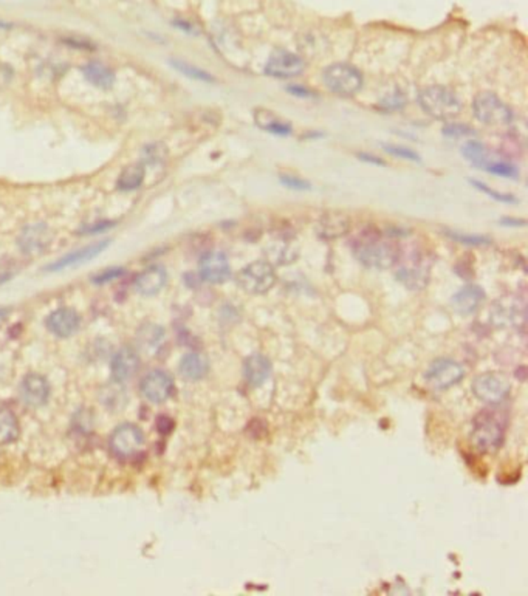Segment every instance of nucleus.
I'll use <instances>...</instances> for the list:
<instances>
[{"label": "nucleus", "instance_id": "f257e3e1", "mask_svg": "<svg viewBox=\"0 0 528 596\" xmlns=\"http://www.w3.org/2000/svg\"><path fill=\"white\" fill-rule=\"evenodd\" d=\"M353 254L364 267L386 270L399 259V251L394 242L384 239L380 234L367 233L356 239Z\"/></svg>", "mask_w": 528, "mask_h": 596}, {"label": "nucleus", "instance_id": "f03ea898", "mask_svg": "<svg viewBox=\"0 0 528 596\" xmlns=\"http://www.w3.org/2000/svg\"><path fill=\"white\" fill-rule=\"evenodd\" d=\"M418 104L423 112L435 119H451L462 112V101L443 85H430L418 93Z\"/></svg>", "mask_w": 528, "mask_h": 596}, {"label": "nucleus", "instance_id": "7ed1b4c3", "mask_svg": "<svg viewBox=\"0 0 528 596\" xmlns=\"http://www.w3.org/2000/svg\"><path fill=\"white\" fill-rule=\"evenodd\" d=\"M473 442L483 452L496 451L504 443V425L493 411H482L473 423Z\"/></svg>", "mask_w": 528, "mask_h": 596}, {"label": "nucleus", "instance_id": "20e7f679", "mask_svg": "<svg viewBox=\"0 0 528 596\" xmlns=\"http://www.w3.org/2000/svg\"><path fill=\"white\" fill-rule=\"evenodd\" d=\"M237 285L249 294H263L273 289L276 272L273 265L267 261H256L237 272Z\"/></svg>", "mask_w": 528, "mask_h": 596}, {"label": "nucleus", "instance_id": "39448f33", "mask_svg": "<svg viewBox=\"0 0 528 596\" xmlns=\"http://www.w3.org/2000/svg\"><path fill=\"white\" fill-rule=\"evenodd\" d=\"M473 113L476 119L487 126H505L513 119L510 107L491 92H482L474 98Z\"/></svg>", "mask_w": 528, "mask_h": 596}, {"label": "nucleus", "instance_id": "423d86ee", "mask_svg": "<svg viewBox=\"0 0 528 596\" xmlns=\"http://www.w3.org/2000/svg\"><path fill=\"white\" fill-rule=\"evenodd\" d=\"M323 78L325 87L339 96H352L362 85V75L349 64H333L324 70Z\"/></svg>", "mask_w": 528, "mask_h": 596}, {"label": "nucleus", "instance_id": "0eeeda50", "mask_svg": "<svg viewBox=\"0 0 528 596\" xmlns=\"http://www.w3.org/2000/svg\"><path fill=\"white\" fill-rule=\"evenodd\" d=\"M109 444L117 457L132 458L138 456L141 449L145 448V434L132 423H124L113 430Z\"/></svg>", "mask_w": 528, "mask_h": 596}, {"label": "nucleus", "instance_id": "6e6552de", "mask_svg": "<svg viewBox=\"0 0 528 596\" xmlns=\"http://www.w3.org/2000/svg\"><path fill=\"white\" fill-rule=\"evenodd\" d=\"M463 377H465V369L457 361L449 360V358L435 360L425 373L426 383L437 391L449 389L460 383Z\"/></svg>", "mask_w": 528, "mask_h": 596}, {"label": "nucleus", "instance_id": "1a4fd4ad", "mask_svg": "<svg viewBox=\"0 0 528 596\" xmlns=\"http://www.w3.org/2000/svg\"><path fill=\"white\" fill-rule=\"evenodd\" d=\"M473 392L485 403L497 405L510 393V383L501 373H482L473 381Z\"/></svg>", "mask_w": 528, "mask_h": 596}, {"label": "nucleus", "instance_id": "9d476101", "mask_svg": "<svg viewBox=\"0 0 528 596\" xmlns=\"http://www.w3.org/2000/svg\"><path fill=\"white\" fill-rule=\"evenodd\" d=\"M431 263L422 254H412L408 261L399 265L397 279L409 290H422L430 282Z\"/></svg>", "mask_w": 528, "mask_h": 596}, {"label": "nucleus", "instance_id": "9b49d317", "mask_svg": "<svg viewBox=\"0 0 528 596\" xmlns=\"http://www.w3.org/2000/svg\"><path fill=\"white\" fill-rule=\"evenodd\" d=\"M305 68V62L302 57L287 52V50H277L270 56L265 66V73L276 79H288L301 75Z\"/></svg>", "mask_w": 528, "mask_h": 596}, {"label": "nucleus", "instance_id": "f8f14e48", "mask_svg": "<svg viewBox=\"0 0 528 596\" xmlns=\"http://www.w3.org/2000/svg\"><path fill=\"white\" fill-rule=\"evenodd\" d=\"M140 392L151 403H165L174 392V381L166 372L152 370L141 379Z\"/></svg>", "mask_w": 528, "mask_h": 596}, {"label": "nucleus", "instance_id": "ddd939ff", "mask_svg": "<svg viewBox=\"0 0 528 596\" xmlns=\"http://www.w3.org/2000/svg\"><path fill=\"white\" fill-rule=\"evenodd\" d=\"M53 242V233L45 224L27 225L17 237V245L22 253L36 256L42 254Z\"/></svg>", "mask_w": 528, "mask_h": 596}, {"label": "nucleus", "instance_id": "4468645a", "mask_svg": "<svg viewBox=\"0 0 528 596\" xmlns=\"http://www.w3.org/2000/svg\"><path fill=\"white\" fill-rule=\"evenodd\" d=\"M200 277L210 284H223L231 277V267L228 257L222 251H210L206 253L198 265Z\"/></svg>", "mask_w": 528, "mask_h": 596}, {"label": "nucleus", "instance_id": "2eb2a0df", "mask_svg": "<svg viewBox=\"0 0 528 596\" xmlns=\"http://www.w3.org/2000/svg\"><path fill=\"white\" fill-rule=\"evenodd\" d=\"M45 324L50 332L58 337H70L80 330L81 316L73 308L62 307L48 314Z\"/></svg>", "mask_w": 528, "mask_h": 596}, {"label": "nucleus", "instance_id": "dca6fc26", "mask_svg": "<svg viewBox=\"0 0 528 596\" xmlns=\"http://www.w3.org/2000/svg\"><path fill=\"white\" fill-rule=\"evenodd\" d=\"M109 245H110V240L105 239V240H101V242L91 243V245H87V247H84V248L71 251V253H68V254H66L64 257H61V259H58L54 263L48 265L47 271L56 272V271H62V270H67V268H71V267H78V265H82L85 262L95 259V257L101 254L103 251L107 247H109Z\"/></svg>", "mask_w": 528, "mask_h": 596}, {"label": "nucleus", "instance_id": "f3484780", "mask_svg": "<svg viewBox=\"0 0 528 596\" xmlns=\"http://www.w3.org/2000/svg\"><path fill=\"white\" fill-rule=\"evenodd\" d=\"M19 393L25 405L31 407H39L47 403V400L50 397V386L47 379L42 375H38V373H30V375H27L22 379Z\"/></svg>", "mask_w": 528, "mask_h": 596}, {"label": "nucleus", "instance_id": "a211bd4d", "mask_svg": "<svg viewBox=\"0 0 528 596\" xmlns=\"http://www.w3.org/2000/svg\"><path fill=\"white\" fill-rule=\"evenodd\" d=\"M112 378L117 383H124L137 373L140 369V356L137 350L132 347H123L117 351V355L112 360Z\"/></svg>", "mask_w": 528, "mask_h": 596}, {"label": "nucleus", "instance_id": "6ab92c4d", "mask_svg": "<svg viewBox=\"0 0 528 596\" xmlns=\"http://www.w3.org/2000/svg\"><path fill=\"white\" fill-rule=\"evenodd\" d=\"M168 282V272L160 265H152V267L141 271L135 279V290L141 296H155L159 294Z\"/></svg>", "mask_w": 528, "mask_h": 596}, {"label": "nucleus", "instance_id": "aec40b11", "mask_svg": "<svg viewBox=\"0 0 528 596\" xmlns=\"http://www.w3.org/2000/svg\"><path fill=\"white\" fill-rule=\"evenodd\" d=\"M318 234L325 240H335L344 237L351 231V219L344 212H325L316 224Z\"/></svg>", "mask_w": 528, "mask_h": 596}, {"label": "nucleus", "instance_id": "412c9836", "mask_svg": "<svg viewBox=\"0 0 528 596\" xmlns=\"http://www.w3.org/2000/svg\"><path fill=\"white\" fill-rule=\"evenodd\" d=\"M485 300V293L479 285H465L454 294L451 305L459 314H473L479 310Z\"/></svg>", "mask_w": 528, "mask_h": 596}, {"label": "nucleus", "instance_id": "4be33fe9", "mask_svg": "<svg viewBox=\"0 0 528 596\" xmlns=\"http://www.w3.org/2000/svg\"><path fill=\"white\" fill-rule=\"evenodd\" d=\"M271 375V363L263 355H251L244 363V377L251 386L262 384Z\"/></svg>", "mask_w": 528, "mask_h": 596}, {"label": "nucleus", "instance_id": "5701e85b", "mask_svg": "<svg viewBox=\"0 0 528 596\" xmlns=\"http://www.w3.org/2000/svg\"><path fill=\"white\" fill-rule=\"evenodd\" d=\"M210 364L208 360L200 354H188L182 358L178 370L183 378L189 379V381H198L202 379L206 373H208Z\"/></svg>", "mask_w": 528, "mask_h": 596}, {"label": "nucleus", "instance_id": "b1692460", "mask_svg": "<svg viewBox=\"0 0 528 596\" xmlns=\"http://www.w3.org/2000/svg\"><path fill=\"white\" fill-rule=\"evenodd\" d=\"M84 78L101 90H109L115 82V73L101 62H89L82 67Z\"/></svg>", "mask_w": 528, "mask_h": 596}, {"label": "nucleus", "instance_id": "393cba45", "mask_svg": "<svg viewBox=\"0 0 528 596\" xmlns=\"http://www.w3.org/2000/svg\"><path fill=\"white\" fill-rule=\"evenodd\" d=\"M254 121L262 131L270 133L285 136L293 132V127H291V124H288L287 121L281 119L276 113L265 109H258L254 112Z\"/></svg>", "mask_w": 528, "mask_h": 596}, {"label": "nucleus", "instance_id": "a878e982", "mask_svg": "<svg viewBox=\"0 0 528 596\" xmlns=\"http://www.w3.org/2000/svg\"><path fill=\"white\" fill-rule=\"evenodd\" d=\"M146 177V168L142 163H132L129 166H126L117 180V188L119 191L129 192L138 189L140 186L145 182Z\"/></svg>", "mask_w": 528, "mask_h": 596}, {"label": "nucleus", "instance_id": "bb28decb", "mask_svg": "<svg viewBox=\"0 0 528 596\" xmlns=\"http://www.w3.org/2000/svg\"><path fill=\"white\" fill-rule=\"evenodd\" d=\"M19 433L17 416L10 409H0V446L16 442Z\"/></svg>", "mask_w": 528, "mask_h": 596}, {"label": "nucleus", "instance_id": "cd10ccee", "mask_svg": "<svg viewBox=\"0 0 528 596\" xmlns=\"http://www.w3.org/2000/svg\"><path fill=\"white\" fill-rule=\"evenodd\" d=\"M462 154L467 160H469L477 168H485L490 163L488 150L481 141H474V140L467 141L465 145L462 146Z\"/></svg>", "mask_w": 528, "mask_h": 596}, {"label": "nucleus", "instance_id": "c85d7f7f", "mask_svg": "<svg viewBox=\"0 0 528 596\" xmlns=\"http://www.w3.org/2000/svg\"><path fill=\"white\" fill-rule=\"evenodd\" d=\"M519 307L518 303H510V300H499L494 305L493 310V319L497 322L499 326H510L518 319L519 316Z\"/></svg>", "mask_w": 528, "mask_h": 596}, {"label": "nucleus", "instance_id": "c756f323", "mask_svg": "<svg viewBox=\"0 0 528 596\" xmlns=\"http://www.w3.org/2000/svg\"><path fill=\"white\" fill-rule=\"evenodd\" d=\"M170 66H173L175 70L180 71L182 75L188 76L191 79H196V81H202V82H216V79L208 71H205L202 68H198L196 66H192L189 62L184 61H178V59H173L170 61Z\"/></svg>", "mask_w": 528, "mask_h": 596}, {"label": "nucleus", "instance_id": "7c9ffc66", "mask_svg": "<svg viewBox=\"0 0 528 596\" xmlns=\"http://www.w3.org/2000/svg\"><path fill=\"white\" fill-rule=\"evenodd\" d=\"M165 336V332H163V328L147 324L142 326L138 333H137V340H140V342L142 344V347H149V346H156L161 341V337Z\"/></svg>", "mask_w": 528, "mask_h": 596}, {"label": "nucleus", "instance_id": "2f4dec72", "mask_svg": "<svg viewBox=\"0 0 528 596\" xmlns=\"http://www.w3.org/2000/svg\"><path fill=\"white\" fill-rule=\"evenodd\" d=\"M471 184L474 186L476 189H479V191H482L483 194H487L488 197H491V198H494L496 202H502V203H510V205H515V203H518V198L515 197V196H510V194H502V192H497L496 189H493V188H490V186H487L485 183H482V182H477V180H471L469 182Z\"/></svg>", "mask_w": 528, "mask_h": 596}, {"label": "nucleus", "instance_id": "473e14b6", "mask_svg": "<svg viewBox=\"0 0 528 596\" xmlns=\"http://www.w3.org/2000/svg\"><path fill=\"white\" fill-rule=\"evenodd\" d=\"M483 169H487L488 172H491V174L501 175L505 178H511V180H518V177H519L518 168L513 166V164H510V163H502V161L488 163Z\"/></svg>", "mask_w": 528, "mask_h": 596}, {"label": "nucleus", "instance_id": "72a5a7b5", "mask_svg": "<svg viewBox=\"0 0 528 596\" xmlns=\"http://www.w3.org/2000/svg\"><path fill=\"white\" fill-rule=\"evenodd\" d=\"M166 157H168V149L163 145H160V143H155V145H151L145 149V161L147 164H152V166L163 164V161L166 160Z\"/></svg>", "mask_w": 528, "mask_h": 596}, {"label": "nucleus", "instance_id": "f704fd0d", "mask_svg": "<svg viewBox=\"0 0 528 596\" xmlns=\"http://www.w3.org/2000/svg\"><path fill=\"white\" fill-rule=\"evenodd\" d=\"M446 234H448V237L451 240H455V242H460V243H465V245H474V247H481V245H490L491 243V240L488 239V237H482V235H465V234H460V233H457V231H445Z\"/></svg>", "mask_w": 528, "mask_h": 596}, {"label": "nucleus", "instance_id": "c9c22d12", "mask_svg": "<svg viewBox=\"0 0 528 596\" xmlns=\"http://www.w3.org/2000/svg\"><path fill=\"white\" fill-rule=\"evenodd\" d=\"M124 272H126V270L121 268V267L107 268V270H104L101 272H98L96 276L91 277V281H94L96 285H104V284H109L112 281H115V279L123 276Z\"/></svg>", "mask_w": 528, "mask_h": 596}, {"label": "nucleus", "instance_id": "e433bc0d", "mask_svg": "<svg viewBox=\"0 0 528 596\" xmlns=\"http://www.w3.org/2000/svg\"><path fill=\"white\" fill-rule=\"evenodd\" d=\"M279 180L285 186V188H288V189H295V191H310L311 189L310 182H307V180H304V178L296 177V175H281Z\"/></svg>", "mask_w": 528, "mask_h": 596}, {"label": "nucleus", "instance_id": "4c0bfd02", "mask_svg": "<svg viewBox=\"0 0 528 596\" xmlns=\"http://www.w3.org/2000/svg\"><path fill=\"white\" fill-rule=\"evenodd\" d=\"M383 149L394 157L404 158V160H411V161H420V157L417 155V152H413V150L408 147L397 146V145H383Z\"/></svg>", "mask_w": 528, "mask_h": 596}, {"label": "nucleus", "instance_id": "58836bf2", "mask_svg": "<svg viewBox=\"0 0 528 596\" xmlns=\"http://www.w3.org/2000/svg\"><path fill=\"white\" fill-rule=\"evenodd\" d=\"M404 104H406V96L402 95L399 92H397L394 95H389L386 99H383L380 106L386 110H395V109H399V107H403Z\"/></svg>", "mask_w": 528, "mask_h": 596}, {"label": "nucleus", "instance_id": "ea45409f", "mask_svg": "<svg viewBox=\"0 0 528 596\" xmlns=\"http://www.w3.org/2000/svg\"><path fill=\"white\" fill-rule=\"evenodd\" d=\"M476 132L471 129L469 126H463V124H453V126H446L443 129V135L446 136H454V138H459V136H469L474 135Z\"/></svg>", "mask_w": 528, "mask_h": 596}, {"label": "nucleus", "instance_id": "a19ab883", "mask_svg": "<svg viewBox=\"0 0 528 596\" xmlns=\"http://www.w3.org/2000/svg\"><path fill=\"white\" fill-rule=\"evenodd\" d=\"M113 225H115V221H101V224H96V225H91V226L81 229V233L82 234H96V233L105 231V229L112 228Z\"/></svg>", "mask_w": 528, "mask_h": 596}, {"label": "nucleus", "instance_id": "79ce46f5", "mask_svg": "<svg viewBox=\"0 0 528 596\" xmlns=\"http://www.w3.org/2000/svg\"><path fill=\"white\" fill-rule=\"evenodd\" d=\"M358 158H360L361 161H366L369 164H375V166H386V161H384L383 158L375 157L372 154H364V152H361V154H358Z\"/></svg>", "mask_w": 528, "mask_h": 596}, {"label": "nucleus", "instance_id": "37998d69", "mask_svg": "<svg viewBox=\"0 0 528 596\" xmlns=\"http://www.w3.org/2000/svg\"><path fill=\"white\" fill-rule=\"evenodd\" d=\"M287 90H288V93H291V95H298V96H302V98L313 96V92L311 90L304 89V87H299V85H291V87H287Z\"/></svg>", "mask_w": 528, "mask_h": 596}, {"label": "nucleus", "instance_id": "c03bdc74", "mask_svg": "<svg viewBox=\"0 0 528 596\" xmlns=\"http://www.w3.org/2000/svg\"><path fill=\"white\" fill-rule=\"evenodd\" d=\"M501 224L505 226H525V220L520 219H501Z\"/></svg>", "mask_w": 528, "mask_h": 596}, {"label": "nucleus", "instance_id": "a18cd8bd", "mask_svg": "<svg viewBox=\"0 0 528 596\" xmlns=\"http://www.w3.org/2000/svg\"><path fill=\"white\" fill-rule=\"evenodd\" d=\"M6 316H8V310H6V308H0V322L5 321Z\"/></svg>", "mask_w": 528, "mask_h": 596}, {"label": "nucleus", "instance_id": "49530a36", "mask_svg": "<svg viewBox=\"0 0 528 596\" xmlns=\"http://www.w3.org/2000/svg\"><path fill=\"white\" fill-rule=\"evenodd\" d=\"M0 27H8V25H6L5 22H2V20H0Z\"/></svg>", "mask_w": 528, "mask_h": 596}]
</instances>
